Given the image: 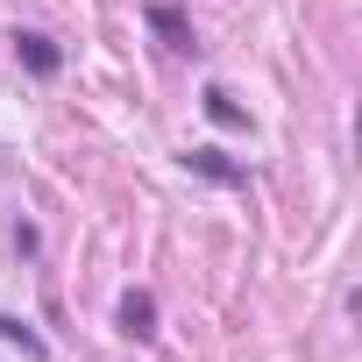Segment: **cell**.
Returning <instances> with one entry per match:
<instances>
[{
  "label": "cell",
  "instance_id": "obj_3",
  "mask_svg": "<svg viewBox=\"0 0 362 362\" xmlns=\"http://www.w3.org/2000/svg\"><path fill=\"white\" fill-rule=\"evenodd\" d=\"M149 29H156V36H170L177 50H192V29H185V15H177V8H149Z\"/></svg>",
  "mask_w": 362,
  "mask_h": 362
},
{
  "label": "cell",
  "instance_id": "obj_2",
  "mask_svg": "<svg viewBox=\"0 0 362 362\" xmlns=\"http://www.w3.org/2000/svg\"><path fill=\"white\" fill-rule=\"evenodd\" d=\"M15 57H22L29 71H43V78L57 71V43H50V36H36V29H22V36H15Z\"/></svg>",
  "mask_w": 362,
  "mask_h": 362
},
{
  "label": "cell",
  "instance_id": "obj_5",
  "mask_svg": "<svg viewBox=\"0 0 362 362\" xmlns=\"http://www.w3.org/2000/svg\"><path fill=\"white\" fill-rule=\"evenodd\" d=\"M206 114H214L221 128H242V107H235V100L221 93V86H206Z\"/></svg>",
  "mask_w": 362,
  "mask_h": 362
},
{
  "label": "cell",
  "instance_id": "obj_4",
  "mask_svg": "<svg viewBox=\"0 0 362 362\" xmlns=\"http://www.w3.org/2000/svg\"><path fill=\"white\" fill-rule=\"evenodd\" d=\"M185 163H192V170H206V177H221V185H242V170H235V163H228L221 149H192Z\"/></svg>",
  "mask_w": 362,
  "mask_h": 362
},
{
  "label": "cell",
  "instance_id": "obj_1",
  "mask_svg": "<svg viewBox=\"0 0 362 362\" xmlns=\"http://www.w3.org/2000/svg\"><path fill=\"white\" fill-rule=\"evenodd\" d=\"M121 334H128V341H149V334H156V298H149V291H128V298H121Z\"/></svg>",
  "mask_w": 362,
  "mask_h": 362
}]
</instances>
